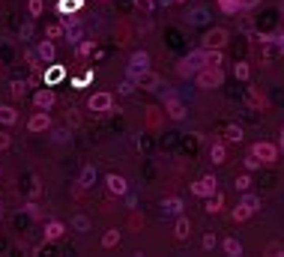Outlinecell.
I'll list each match as a JSON object with an SVG mask.
<instances>
[{
	"mask_svg": "<svg viewBox=\"0 0 284 257\" xmlns=\"http://www.w3.org/2000/svg\"><path fill=\"white\" fill-rule=\"evenodd\" d=\"M120 239H123V233H120L117 227H111V230H105V236H102V248H114V245H120Z\"/></svg>",
	"mask_w": 284,
	"mask_h": 257,
	"instance_id": "obj_22",
	"label": "cell"
},
{
	"mask_svg": "<svg viewBox=\"0 0 284 257\" xmlns=\"http://www.w3.org/2000/svg\"><path fill=\"white\" fill-rule=\"evenodd\" d=\"M72 230H75V233H87V230H90V219H87V216H75V219H72Z\"/></svg>",
	"mask_w": 284,
	"mask_h": 257,
	"instance_id": "obj_29",
	"label": "cell"
},
{
	"mask_svg": "<svg viewBox=\"0 0 284 257\" xmlns=\"http://www.w3.org/2000/svg\"><path fill=\"white\" fill-rule=\"evenodd\" d=\"M165 111H168V117H171V120H183V117H186V105H183L180 99H174V96H168Z\"/></svg>",
	"mask_w": 284,
	"mask_h": 257,
	"instance_id": "obj_14",
	"label": "cell"
},
{
	"mask_svg": "<svg viewBox=\"0 0 284 257\" xmlns=\"http://www.w3.org/2000/svg\"><path fill=\"white\" fill-rule=\"evenodd\" d=\"M224 45H227V30H221V27L207 30L200 39V48H224Z\"/></svg>",
	"mask_w": 284,
	"mask_h": 257,
	"instance_id": "obj_6",
	"label": "cell"
},
{
	"mask_svg": "<svg viewBox=\"0 0 284 257\" xmlns=\"http://www.w3.org/2000/svg\"><path fill=\"white\" fill-rule=\"evenodd\" d=\"M42 9H45V3H42V0H27V12H30V18H39V15H42Z\"/></svg>",
	"mask_w": 284,
	"mask_h": 257,
	"instance_id": "obj_34",
	"label": "cell"
},
{
	"mask_svg": "<svg viewBox=\"0 0 284 257\" xmlns=\"http://www.w3.org/2000/svg\"><path fill=\"white\" fill-rule=\"evenodd\" d=\"M135 87H138V84H135V78H129V75H126V81L120 84V93H126V96H129V93H135Z\"/></svg>",
	"mask_w": 284,
	"mask_h": 257,
	"instance_id": "obj_39",
	"label": "cell"
},
{
	"mask_svg": "<svg viewBox=\"0 0 284 257\" xmlns=\"http://www.w3.org/2000/svg\"><path fill=\"white\" fill-rule=\"evenodd\" d=\"M252 153L257 159L263 161V164H272V161H278V147L275 144H269V141H257L252 147Z\"/></svg>",
	"mask_w": 284,
	"mask_h": 257,
	"instance_id": "obj_5",
	"label": "cell"
},
{
	"mask_svg": "<svg viewBox=\"0 0 284 257\" xmlns=\"http://www.w3.org/2000/svg\"><path fill=\"white\" fill-rule=\"evenodd\" d=\"M54 102H57V96H54L51 87H42V90H36V96H33V105H36L39 111H48Z\"/></svg>",
	"mask_w": 284,
	"mask_h": 257,
	"instance_id": "obj_11",
	"label": "cell"
},
{
	"mask_svg": "<svg viewBox=\"0 0 284 257\" xmlns=\"http://www.w3.org/2000/svg\"><path fill=\"white\" fill-rule=\"evenodd\" d=\"M0 123H3V126H15V123H18V114H15L12 105H0Z\"/></svg>",
	"mask_w": 284,
	"mask_h": 257,
	"instance_id": "obj_23",
	"label": "cell"
},
{
	"mask_svg": "<svg viewBox=\"0 0 284 257\" xmlns=\"http://www.w3.org/2000/svg\"><path fill=\"white\" fill-rule=\"evenodd\" d=\"M111 105H114V96L105 93V90H102V93H93L90 102H87V108H90L93 114H105V111H111Z\"/></svg>",
	"mask_w": 284,
	"mask_h": 257,
	"instance_id": "obj_8",
	"label": "cell"
},
{
	"mask_svg": "<svg viewBox=\"0 0 284 257\" xmlns=\"http://www.w3.org/2000/svg\"><path fill=\"white\" fill-rule=\"evenodd\" d=\"M191 233V222L186 219V216H177V225H174V236L180 239V242H186Z\"/></svg>",
	"mask_w": 284,
	"mask_h": 257,
	"instance_id": "obj_16",
	"label": "cell"
},
{
	"mask_svg": "<svg viewBox=\"0 0 284 257\" xmlns=\"http://www.w3.org/2000/svg\"><path fill=\"white\" fill-rule=\"evenodd\" d=\"M239 3H242V9H252V6H257V3H260V0H239Z\"/></svg>",
	"mask_w": 284,
	"mask_h": 257,
	"instance_id": "obj_48",
	"label": "cell"
},
{
	"mask_svg": "<svg viewBox=\"0 0 284 257\" xmlns=\"http://www.w3.org/2000/svg\"><path fill=\"white\" fill-rule=\"evenodd\" d=\"M230 216H233V222H249L254 212L249 209V206H246V203H242V200H239V203L233 206V212H230Z\"/></svg>",
	"mask_w": 284,
	"mask_h": 257,
	"instance_id": "obj_26",
	"label": "cell"
},
{
	"mask_svg": "<svg viewBox=\"0 0 284 257\" xmlns=\"http://www.w3.org/2000/svg\"><path fill=\"white\" fill-rule=\"evenodd\" d=\"M177 3H186V0H177Z\"/></svg>",
	"mask_w": 284,
	"mask_h": 257,
	"instance_id": "obj_52",
	"label": "cell"
},
{
	"mask_svg": "<svg viewBox=\"0 0 284 257\" xmlns=\"http://www.w3.org/2000/svg\"><path fill=\"white\" fill-rule=\"evenodd\" d=\"M186 21H189V24H210V12H207L204 6H197L191 15H186Z\"/></svg>",
	"mask_w": 284,
	"mask_h": 257,
	"instance_id": "obj_25",
	"label": "cell"
},
{
	"mask_svg": "<svg viewBox=\"0 0 284 257\" xmlns=\"http://www.w3.org/2000/svg\"><path fill=\"white\" fill-rule=\"evenodd\" d=\"M72 87H75V90H84V87H87V81H84V78H72Z\"/></svg>",
	"mask_w": 284,
	"mask_h": 257,
	"instance_id": "obj_45",
	"label": "cell"
},
{
	"mask_svg": "<svg viewBox=\"0 0 284 257\" xmlns=\"http://www.w3.org/2000/svg\"><path fill=\"white\" fill-rule=\"evenodd\" d=\"M219 6H221L224 15H239V12H242V3H239V0H224V3H219Z\"/></svg>",
	"mask_w": 284,
	"mask_h": 257,
	"instance_id": "obj_28",
	"label": "cell"
},
{
	"mask_svg": "<svg viewBox=\"0 0 284 257\" xmlns=\"http://www.w3.org/2000/svg\"><path fill=\"white\" fill-rule=\"evenodd\" d=\"M135 84H138L141 90H158V87H161V78H158L156 72L147 69V72H141V75L135 78Z\"/></svg>",
	"mask_w": 284,
	"mask_h": 257,
	"instance_id": "obj_12",
	"label": "cell"
},
{
	"mask_svg": "<svg viewBox=\"0 0 284 257\" xmlns=\"http://www.w3.org/2000/svg\"><path fill=\"white\" fill-rule=\"evenodd\" d=\"M221 132H224V141H230V144H239L242 141V128L236 126V123H227Z\"/></svg>",
	"mask_w": 284,
	"mask_h": 257,
	"instance_id": "obj_24",
	"label": "cell"
},
{
	"mask_svg": "<svg viewBox=\"0 0 284 257\" xmlns=\"http://www.w3.org/2000/svg\"><path fill=\"white\" fill-rule=\"evenodd\" d=\"M96 183V167L93 164H84V170H81V177H78V186L81 189H90Z\"/></svg>",
	"mask_w": 284,
	"mask_h": 257,
	"instance_id": "obj_21",
	"label": "cell"
},
{
	"mask_svg": "<svg viewBox=\"0 0 284 257\" xmlns=\"http://www.w3.org/2000/svg\"><path fill=\"white\" fill-rule=\"evenodd\" d=\"M219 3H224V0H219Z\"/></svg>",
	"mask_w": 284,
	"mask_h": 257,
	"instance_id": "obj_53",
	"label": "cell"
},
{
	"mask_svg": "<svg viewBox=\"0 0 284 257\" xmlns=\"http://www.w3.org/2000/svg\"><path fill=\"white\" fill-rule=\"evenodd\" d=\"M233 75H236L239 81H249V63H236L233 66Z\"/></svg>",
	"mask_w": 284,
	"mask_h": 257,
	"instance_id": "obj_38",
	"label": "cell"
},
{
	"mask_svg": "<svg viewBox=\"0 0 284 257\" xmlns=\"http://www.w3.org/2000/svg\"><path fill=\"white\" fill-rule=\"evenodd\" d=\"M210 161H213V164H224V147H221V144H213V147H210Z\"/></svg>",
	"mask_w": 284,
	"mask_h": 257,
	"instance_id": "obj_30",
	"label": "cell"
},
{
	"mask_svg": "<svg viewBox=\"0 0 284 257\" xmlns=\"http://www.w3.org/2000/svg\"><path fill=\"white\" fill-rule=\"evenodd\" d=\"M194 78H197V87H200V90H219L221 84H224L221 66H204Z\"/></svg>",
	"mask_w": 284,
	"mask_h": 257,
	"instance_id": "obj_2",
	"label": "cell"
},
{
	"mask_svg": "<svg viewBox=\"0 0 284 257\" xmlns=\"http://www.w3.org/2000/svg\"><path fill=\"white\" fill-rule=\"evenodd\" d=\"M66 78H69V72H66V66H60V63H48L42 69V84H45V87H57V84L66 81Z\"/></svg>",
	"mask_w": 284,
	"mask_h": 257,
	"instance_id": "obj_3",
	"label": "cell"
},
{
	"mask_svg": "<svg viewBox=\"0 0 284 257\" xmlns=\"http://www.w3.org/2000/svg\"><path fill=\"white\" fill-rule=\"evenodd\" d=\"M9 93H12V99H21L27 93V84H24V81H12V84H9Z\"/></svg>",
	"mask_w": 284,
	"mask_h": 257,
	"instance_id": "obj_32",
	"label": "cell"
},
{
	"mask_svg": "<svg viewBox=\"0 0 284 257\" xmlns=\"http://www.w3.org/2000/svg\"><path fill=\"white\" fill-rule=\"evenodd\" d=\"M63 36H66L63 21H57V24H51V27H48V39H63Z\"/></svg>",
	"mask_w": 284,
	"mask_h": 257,
	"instance_id": "obj_35",
	"label": "cell"
},
{
	"mask_svg": "<svg viewBox=\"0 0 284 257\" xmlns=\"http://www.w3.org/2000/svg\"><path fill=\"white\" fill-rule=\"evenodd\" d=\"M242 203H246V206H249L252 212H257V209H260V197H257V194H252V192L242 194Z\"/></svg>",
	"mask_w": 284,
	"mask_h": 257,
	"instance_id": "obj_31",
	"label": "cell"
},
{
	"mask_svg": "<svg viewBox=\"0 0 284 257\" xmlns=\"http://www.w3.org/2000/svg\"><path fill=\"white\" fill-rule=\"evenodd\" d=\"M36 54H39V60L45 66L54 63V54H57V51H54V42H51V39H42V42L36 45Z\"/></svg>",
	"mask_w": 284,
	"mask_h": 257,
	"instance_id": "obj_13",
	"label": "cell"
},
{
	"mask_svg": "<svg viewBox=\"0 0 284 257\" xmlns=\"http://www.w3.org/2000/svg\"><path fill=\"white\" fill-rule=\"evenodd\" d=\"M233 186H236L239 192H249V186H252V177H249V174H242V177H236V180H233Z\"/></svg>",
	"mask_w": 284,
	"mask_h": 257,
	"instance_id": "obj_36",
	"label": "cell"
},
{
	"mask_svg": "<svg viewBox=\"0 0 284 257\" xmlns=\"http://www.w3.org/2000/svg\"><path fill=\"white\" fill-rule=\"evenodd\" d=\"M216 192H219V180L216 177H200L197 183H191V194H197V197H210Z\"/></svg>",
	"mask_w": 284,
	"mask_h": 257,
	"instance_id": "obj_7",
	"label": "cell"
},
{
	"mask_svg": "<svg viewBox=\"0 0 284 257\" xmlns=\"http://www.w3.org/2000/svg\"><path fill=\"white\" fill-rule=\"evenodd\" d=\"M105 186H108V192L117 194V197H126L129 194V183L120 177V174H108V177H105Z\"/></svg>",
	"mask_w": 284,
	"mask_h": 257,
	"instance_id": "obj_10",
	"label": "cell"
},
{
	"mask_svg": "<svg viewBox=\"0 0 284 257\" xmlns=\"http://www.w3.org/2000/svg\"><path fill=\"white\" fill-rule=\"evenodd\" d=\"M93 78H96V72H93V69H87V72H84V81H87V84H93Z\"/></svg>",
	"mask_w": 284,
	"mask_h": 257,
	"instance_id": "obj_47",
	"label": "cell"
},
{
	"mask_svg": "<svg viewBox=\"0 0 284 257\" xmlns=\"http://www.w3.org/2000/svg\"><path fill=\"white\" fill-rule=\"evenodd\" d=\"M266 254H284V245L281 242H269L266 245Z\"/></svg>",
	"mask_w": 284,
	"mask_h": 257,
	"instance_id": "obj_41",
	"label": "cell"
},
{
	"mask_svg": "<svg viewBox=\"0 0 284 257\" xmlns=\"http://www.w3.org/2000/svg\"><path fill=\"white\" fill-rule=\"evenodd\" d=\"M161 212H165V216H183V200H180V197H168V200L161 203Z\"/></svg>",
	"mask_w": 284,
	"mask_h": 257,
	"instance_id": "obj_19",
	"label": "cell"
},
{
	"mask_svg": "<svg viewBox=\"0 0 284 257\" xmlns=\"http://www.w3.org/2000/svg\"><path fill=\"white\" fill-rule=\"evenodd\" d=\"M48 128H51V117H48V111H36L30 120H27V132H33V135L48 132Z\"/></svg>",
	"mask_w": 284,
	"mask_h": 257,
	"instance_id": "obj_9",
	"label": "cell"
},
{
	"mask_svg": "<svg viewBox=\"0 0 284 257\" xmlns=\"http://www.w3.org/2000/svg\"><path fill=\"white\" fill-rule=\"evenodd\" d=\"M33 36V24H24V27H21V39H30Z\"/></svg>",
	"mask_w": 284,
	"mask_h": 257,
	"instance_id": "obj_46",
	"label": "cell"
},
{
	"mask_svg": "<svg viewBox=\"0 0 284 257\" xmlns=\"http://www.w3.org/2000/svg\"><path fill=\"white\" fill-rule=\"evenodd\" d=\"M9 144H12V138H9V135H6V132H0V150H6V147H9Z\"/></svg>",
	"mask_w": 284,
	"mask_h": 257,
	"instance_id": "obj_44",
	"label": "cell"
},
{
	"mask_svg": "<svg viewBox=\"0 0 284 257\" xmlns=\"http://www.w3.org/2000/svg\"><path fill=\"white\" fill-rule=\"evenodd\" d=\"M281 12H284V0H281Z\"/></svg>",
	"mask_w": 284,
	"mask_h": 257,
	"instance_id": "obj_51",
	"label": "cell"
},
{
	"mask_svg": "<svg viewBox=\"0 0 284 257\" xmlns=\"http://www.w3.org/2000/svg\"><path fill=\"white\" fill-rule=\"evenodd\" d=\"M147 69H150V54H147V51H135V54L129 57V66H126L129 78H138V75L147 72Z\"/></svg>",
	"mask_w": 284,
	"mask_h": 257,
	"instance_id": "obj_4",
	"label": "cell"
},
{
	"mask_svg": "<svg viewBox=\"0 0 284 257\" xmlns=\"http://www.w3.org/2000/svg\"><path fill=\"white\" fill-rule=\"evenodd\" d=\"M278 147L284 150V128H281V135H278Z\"/></svg>",
	"mask_w": 284,
	"mask_h": 257,
	"instance_id": "obj_49",
	"label": "cell"
},
{
	"mask_svg": "<svg viewBox=\"0 0 284 257\" xmlns=\"http://www.w3.org/2000/svg\"><path fill=\"white\" fill-rule=\"evenodd\" d=\"M221 248H224V254H230V257H239V254H242V242H239L236 236H227V239L221 242Z\"/></svg>",
	"mask_w": 284,
	"mask_h": 257,
	"instance_id": "obj_20",
	"label": "cell"
},
{
	"mask_svg": "<svg viewBox=\"0 0 284 257\" xmlns=\"http://www.w3.org/2000/svg\"><path fill=\"white\" fill-rule=\"evenodd\" d=\"M260 164H263V161L257 159V156H254V153H249V156H246V167H249V170H257V167H260Z\"/></svg>",
	"mask_w": 284,
	"mask_h": 257,
	"instance_id": "obj_40",
	"label": "cell"
},
{
	"mask_svg": "<svg viewBox=\"0 0 284 257\" xmlns=\"http://www.w3.org/2000/svg\"><path fill=\"white\" fill-rule=\"evenodd\" d=\"M221 203H224V197L216 192V194H210V197H207V206H204V209H207L210 216H216V212H221Z\"/></svg>",
	"mask_w": 284,
	"mask_h": 257,
	"instance_id": "obj_27",
	"label": "cell"
},
{
	"mask_svg": "<svg viewBox=\"0 0 284 257\" xmlns=\"http://www.w3.org/2000/svg\"><path fill=\"white\" fill-rule=\"evenodd\" d=\"M54 141H57V144H66V141H69V132H66V128H60V132L54 135Z\"/></svg>",
	"mask_w": 284,
	"mask_h": 257,
	"instance_id": "obj_43",
	"label": "cell"
},
{
	"mask_svg": "<svg viewBox=\"0 0 284 257\" xmlns=\"http://www.w3.org/2000/svg\"><path fill=\"white\" fill-rule=\"evenodd\" d=\"M75 51H78V57H87V54H93V39H81Z\"/></svg>",
	"mask_w": 284,
	"mask_h": 257,
	"instance_id": "obj_33",
	"label": "cell"
},
{
	"mask_svg": "<svg viewBox=\"0 0 284 257\" xmlns=\"http://www.w3.org/2000/svg\"><path fill=\"white\" fill-rule=\"evenodd\" d=\"M158 3H161V6H171V3H177V0H158Z\"/></svg>",
	"mask_w": 284,
	"mask_h": 257,
	"instance_id": "obj_50",
	"label": "cell"
},
{
	"mask_svg": "<svg viewBox=\"0 0 284 257\" xmlns=\"http://www.w3.org/2000/svg\"><path fill=\"white\" fill-rule=\"evenodd\" d=\"M66 27V42H69V45H78V42H81V39H84V27H81V21H72V24H63Z\"/></svg>",
	"mask_w": 284,
	"mask_h": 257,
	"instance_id": "obj_15",
	"label": "cell"
},
{
	"mask_svg": "<svg viewBox=\"0 0 284 257\" xmlns=\"http://www.w3.org/2000/svg\"><path fill=\"white\" fill-rule=\"evenodd\" d=\"M204 248H207V251L216 248V233H207V236H204Z\"/></svg>",
	"mask_w": 284,
	"mask_h": 257,
	"instance_id": "obj_42",
	"label": "cell"
},
{
	"mask_svg": "<svg viewBox=\"0 0 284 257\" xmlns=\"http://www.w3.org/2000/svg\"><path fill=\"white\" fill-rule=\"evenodd\" d=\"M204 66H210V63H207V48H200V51H191L189 57H186L183 63L177 66V75H180V78H191V75H197Z\"/></svg>",
	"mask_w": 284,
	"mask_h": 257,
	"instance_id": "obj_1",
	"label": "cell"
},
{
	"mask_svg": "<svg viewBox=\"0 0 284 257\" xmlns=\"http://www.w3.org/2000/svg\"><path fill=\"white\" fill-rule=\"evenodd\" d=\"M135 9H138L141 15H150V12H153V0H135Z\"/></svg>",
	"mask_w": 284,
	"mask_h": 257,
	"instance_id": "obj_37",
	"label": "cell"
},
{
	"mask_svg": "<svg viewBox=\"0 0 284 257\" xmlns=\"http://www.w3.org/2000/svg\"><path fill=\"white\" fill-rule=\"evenodd\" d=\"M84 6V0H57V12L60 15H78Z\"/></svg>",
	"mask_w": 284,
	"mask_h": 257,
	"instance_id": "obj_17",
	"label": "cell"
},
{
	"mask_svg": "<svg viewBox=\"0 0 284 257\" xmlns=\"http://www.w3.org/2000/svg\"><path fill=\"white\" fill-rule=\"evenodd\" d=\"M63 233H66V225H63V222H48V225H45V239H48V242L60 239Z\"/></svg>",
	"mask_w": 284,
	"mask_h": 257,
	"instance_id": "obj_18",
	"label": "cell"
}]
</instances>
